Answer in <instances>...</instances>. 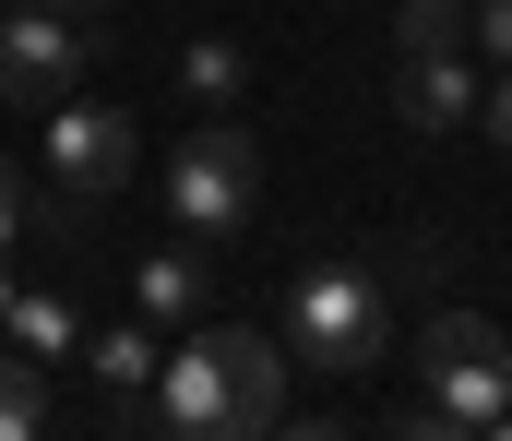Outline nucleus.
Returning a JSON list of instances; mask_svg holds the SVG:
<instances>
[{
    "label": "nucleus",
    "instance_id": "21",
    "mask_svg": "<svg viewBox=\"0 0 512 441\" xmlns=\"http://www.w3.org/2000/svg\"><path fill=\"white\" fill-rule=\"evenodd\" d=\"M477 441H512V418H489V430H477Z\"/></svg>",
    "mask_w": 512,
    "mask_h": 441
},
{
    "label": "nucleus",
    "instance_id": "16",
    "mask_svg": "<svg viewBox=\"0 0 512 441\" xmlns=\"http://www.w3.org/2000/svg\"><path fill=\"white\" fill-rule=\"evenodd\" d=\"M477 48H489V60L512 72V0H477Z\"/></svg>",
    "mask_w": 512,
    "mask_h": 441
},
{
    "label": "nucleus",
    "instance_id": "4",
    "mask_svg": "<svg viewBox=\"0 0 512 441\" xmlns=\"http://www.w3.org/2000/svg\"><path fill=\"white\" fill-rule=\"evenodd\" d=\"M131 108H96V96H60L48 108V179H60V215H96L108 191H131Z\"/></svg>",
    "mask_w": 512,
    "mask_h": 441
},
{
    "label": "nucleus",
    "instance_id": "10",
    "mask_svg": "<svg viewBox=\"0 0 512 441\" xmlns=\"http://www.w3.org/2000/svg\"><path fill=\"white\" fill-rule=\"evenodd\" d=\"M393 36H405V60H465L477 48V0H405Z\"/></svg>",
    "mask_w": 512,
    "mask_h": 441
},
{
    "label": "nucleus",
    "instance_id": "3",
    "mask_svg": "<svg viewBox=\"0 0 512 441\" xmlns=\"http://www.w3.org/2000/svg\"><path fill=\"white\" fill-rule=\"evenodd\" d=\"M417 394H429L441 418L489 430V418H512V346L477 322V310H441V322L417 334Z\"/></svg>",
    "mask_w": 512,
    "mask_h": 441
},
{
    "label": "nucleus",
    "instance_id": "2",
    "mask_svg": "<svg viewBox=\"0 0 512 441\" xmlns=\"http://www.w3.org/2000/svg\"><path fill=\"white\" fill-rule=\"evenodd\" d=\"M286 346L310 358V370H370L393 346V298L370 263H310L298 287H286Z\"/></svg>",
    "mask_w": 512,
    "mask_h": 441
},
{
    "label": "nucleus",
    "instance_id": "17",
    "mask_svg": "<svg viewBox=\"0 0 512 441\" xmlns=\"http://www.w3.org/2000/svg\"><path fill=\"white\" fill-rule=\"evenodd\" d=\"M24 239V179H12V155H0V251Z\"/></svg>",
    "mask_w": 512,
    "mask_h": 441
},
{
    "label": "nucleus",
    "instance_id": "13",
    "mask_svg": "<svg viewBox=\"0 0 512 441\" xmlns=\"http://www.w3.org/2000/svg\"><path fill=\"white\" fill-rule=\"evenodd\" d=\"M179 84H191L203 108H239V84H251V60H239L227 36H191V48H179Z\"/></svg>",
    "mask_w": 512,
    "mask_h": 441
},
{
    "label": "nucleus",
    "instance_id": "9",
    "mask_svg": "<svg viewBox=\"0 0 512 441\" xmlns=\"http://www.w3.org/2000/svg\"><path fill=\"white\" fill-rule=\"evenodd\" d=\"M131 298H143V322H203V251H191V239L155 251V263L131 275Z\"/></svg>",
    "mask_w": 512,
    "mask_h": 441
},
{
    "label": "nucleus",
    "instance_id": "7",
    "mask_svg": "<svg viewBox=\"0 0 512 441\" xmlns=\"http://www.w3.org/2000/svg\"><path fill=\"white\" fill-rule=\"evenodd\" d=\"M215 334V370H227V418H239V441H262L274 418H286V358L262 346L251 322H203Z\"/></svg>",
    "mask_w": 512,
    "mask_h": 441
},
{
    "label": "nucleus",
    "instance_id": "1",
    "mask_svg": "<svg viewBox=\"0 0 512 441\" xmlns=\"http://www.w3.org/2000/svg\"><path fill=\"white\" fill-rule=\"evenodd\" d=\"M251 203H262V144L227 108H203V120L179 132V155H167V215H179V239L215 251V239L251 227Z\"/></svg>",
    "mask_w": 512,
    "mask_h": 441
},
{
    "label": "nucleus",
    "instance_id": "14",
    "mask_svg": "<svg viewBox=\"0 0 512 441\" xmlns=\"http://www.w3.org/2000/svg\"><path fill=\"white\" fill-rule=\"evenodd\" d=\"M36 430H48V370L0 358V441H36Z\"/></svg>",
    "mask_w": 512,
    "mask_h": 441
},
{
    "label": "nucleus",
    "instance_id": "8",
    "mask_svg": "<svg viewBox=\"0 0 512 441\" xmlns=\"http://www.w3.org/2000/svg\"><path fill=\"white\" fill-rule=\"evenodd\" d=\"M393 108H405V132H465L477 120V72L465 60H405L393 72Z\"/></svg>",
    "mask_w": 512,
    "mask_h": 441
},
{
    "label": "nucleus",
    "instance_id": "18",
    "mask_svg": "<svg viewBox=\"0 0 512 441\" xmlns=\"http://www.w3.org/2000/svg\"><path fill=\"white\" fill-rule=\"evenodd\" d=\"M477 120H489V132H501V155H512V72L489 84V96H477Z\"/></svg>",
    "mask_w": 512,
    "mask_h": 441
},
{
    "label": "nucleus",
    "instance_id": "6",
    "mask_svg": "<svg viewBox=\"0 0 512 441\" xmlns=\"http://www.w3.org/2000/svg\"><path fill=\"white\" fill-rule=\"evenodd\" d=\"M143 406H155L167 441H239V418H227V370H215V334H191L179 358H155Z\"/></svg>",
    "mask_w": 512,
    "mask_h": 441
},
{
    "label": "nucleus",
    "instance_id": "19",
    "mask_svg": "<svg viewBox=\"0 0 512 441\" xmlns=\"http://www.w3.org/2000/svg\"><path fill=\"white\" fill-rule=\"evenodd\" d=\"M262 441H346V430H322V418H274Z\"/></svg>",
    "mask_w": 512,
    "mask_h": 441
},
{
    "label": "nucleus",
    "instance_id": "5",
    "mask_svg": "<svg viewBox=\"0 0 512 441\" xmlns=\"http://www.w3.org/2000/svg\"><path fill=\"white\" fill-rule=\"evenodd\" d=\"M84 72H96V36H84V12L12 0V24H0V96H12V108H60Z\"/></svg>",
    "mask_w": 512,
    "mask_h": 441
},
{
    "label": "nucleus",
    "instance_id": "12",
    "mask_svg": "<svg viewBox=\"0 0 512 441\" xmlns=\"http://www.w3.org/2000/svg\"><path fill=\"white\" fill-rule=\"evenodd\" d=\"M84 358H96V382H108L120 406H143V382H155V334H143V322H108V334H84Z\"/></svg>",
    "mask_w": 512,
    "mask_h": 441
},
{
    "label": "nucleus",
    "instance_id": "11",
    "mask_svg": "<svg viewBox=\"0 0 512 441\" xmlns=\"http://www.w3.org/2000/svg\"><path fill=\"white\" fill-rule=\"evenodd\" d=\"M0 322H12V346H24L36 370L84 346V310H72V298H24V287H12V310H0Z\"/></svg>",
    "mask_w": 512,
    "mask_h": 441
},
{
    "label": "nucleus",
    "instance_id": "15",
    "mask_svg": "<svg viewBox=\"0 0 512 441\" xmlns=\"http://www.w3.org/2000/svg\"><path fill=\"white\" fill-rule=\"evenodd\" d=\"M382 441H477V430H465V418H441V406H429V394H417V406H405V418H393Z\"/></svg>",
    "mask_w": 512,
    "mask_h": 441
},
{
    "label": "nucleus",
    "instance_id": "20",
    "mask_svg": "<svg viewBox=\"0 0 512 441\" xmlns=\"http://www.w3.org/2000/svg\"><path fill=\"white\" fill-rule=\"evenodd\" d=\"M48 12H108V0H48Z\"/></svg>",
    "mask_w": 512,
    "mask_h": 441
}]
</instances>
